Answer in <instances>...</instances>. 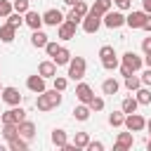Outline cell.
Wrapping results in <instances>:
<instances>
[{"label":"cell","mask_w":151,"mask_h":151,"mask_svg":"<svg viewBox=\"0 0 151 151\" xmlns=\"http://www.w3.org/2000/svg\"><path fill=\"white\" fill-rule=\"evenodd\" d=\"M59 104H61V92H59V90H45V92H40L38 99H35V109L42 111V113L57 109Z\"/></svg>","instance_id":"cell-1"},{"label":"cell","mask_w":151,"mask_h":151,"mask_svg":"<svg viewBox=\"0 0 151 151\" xmlns=\"http://www.w3.org/2000/svg\"><path fill=\"white\" fill-rule=\"evenodd\" d=\"M85 71H87L85 57H71V61H68V78L71 80H83Z\"/></svg>","instance_id":"cell-2"},{"label":"cell","mask_w":151,"mask_h":151,"mask_svg":"<svg viewBox=\"0 0 151 151\" xmlns=\"http://www.w3.org/2000/svg\"><path fill=\"white\" fill-rule=\"evenodd\" d=\"M101 26H106V28H120V26H125V14L120 9H109L101 17Z\"/></svg>","instance_id":"cell-3"},{"label":"cell","mask_w":151,"mask_h":151,"mask_svg":"<svg viewBox=\"0 0 151 151\" xmlns=\"http://www.w3.org/2000/svg\"><path fill=\"white\" fill-rule=\"evenodd\" d=\"M24 118H26V111H24L19 104H17V106H9L7 111L0 113V120H2V123H14V125H19Z\"/></svg>","instance_id":"cell-4"},{"label":"cell","mask_w":151,"mask_h":151,"mask_svg":"<svg viewBox=\"0 0 151 151\" xmlns=\"http://www.w3.org/2000/svg\"><path fill=\"white\" fill-rule=\"evenodd\" d=\"M123 127H125V130H130V132H142V130L146 127V118H144V116H139L137 111H134V113H127V116H125Z\"/></svg>","instance_id":"cell-5"},{"label":"cell","mask_w":151,"mask_h":151,"mask_svg":"<svg viewBox=\"0 0 151 151\" xmlns=\"http://www.w3.org/2000/svg\"><path fill=\"white\" fill-rule=\"evenodd\" d=\"M80 24H83V31L92 35V33H97V31L101 28V17H99V14H94V12L90 9V12L83 17V21H80Z\"/></svg>","instance_id":"cell-6"},{"label":"cell","mask_w":151,"mask_h":151,"mask_svg":"<svg viewBox=\"0 0 151 151\" xmlns=\"http://www.w3.org/2000/svg\"><path fill=\"white\" fill-rule=\"evenodd\" d=\"M120 64H125L132 73H137V71L144 66V59H142L139 54H134V52H125V54L120 57Z\"/></svg>","instance_id":"cell-7"},{"label":"cell","mask_w":151,"mask_h":151,"mask_svg":"<svg viewBox=\"0 0 151 151\" xmlns=\"http://www.w3.org/2000/svg\"><path fill=\"white\" fill-rule=\"evenodd\" d=\"M146 12L144 9H132L127 17H125V26H130V28H142V24L146 21Z\"/></svg>","instance_id":"cell-8"},{"label":"cell","mask_w":151,"mask_h":151,"mask_svg":"<svg viewBox=\"0 0 151 151\" xmlns=\"http://www.w3.org/2000/svg\"><path fill=\"white\" fill-rule=\"evenodd\" d=\"M76 28H78L76 24H71V21L64 19V21L57 26V38H59V40H73V38H76Z\"/></svg>","instance_id":"cell-9"},{"label":"cell","mask_w":151,"mask_h":151,"mask_svg":"<svg viewBox=\"0 0 151 151\" xmlns=\"http://www.w3.org/2000/svg\"><path fill=\"white\" fill-rule=\"evenodd\" d=\"M0 99H2L7 106H17V104H21V92H19L17 87H2Z\"/></svg>","instance_id":"cell-10"},{"label":"cell","mask_w":151,"mask_h":151,"mask_svg":"<svg viewBox=\"0 0 151 151\" xmlns=\"http://www.w3.org/2000/svg\"><path fill=\"white\" fill-rule=\"evenodd\" d=\"M132 144H134V137H132L130 130L127 132H118V139L113 144V151H127V149H132Z\"/></svg>","instance_id":"cell-11"},{"label":"cell","mask_w":151,"mask_h":151,"mask_svg":"<svg viewBox=\"0 0 151 151\" xmlns=\"http://www.w3.org/2000/svg\"><path fill=\"white\" fill-rule=\"evenodd\" d=\"M24 24H26L31 31H38V28L42 26V14H38V12L28 9V12H24Z\"/></svg>","instance_id":"cell-12"},{"label":"cell","mask_w":151,"mask_h":151,"mask_svg":"<svg viewBox=\"0 0 151 151\" xmlns=\"http://www.w3.org/2000/svg\"><path fill=\"white\" fill-rule=\"evenodd\" d=\"M26 87H28L31 92L40 94V92H45V78H42L40 73H35V76H28V78H26Z\"/></svg>","instance_id":"cell-13"},{"label":"cell","mask_w":151,"mask_h":151,"mask_svg":"<svg viewBox=\"0 0 151 151\" xmlns=\"http://www.w3.org/2000/svg\"><path fill=\"white\" fill-rule=\"evenodd\" d=\"M76 97H78L80 104H90V99L94 97V92H92V87L87 83H78L76 85Z\"/></svg>","instance_id":"cell-14"},{"label":"cell","mask_w":151,"mask_h":151,"mask_svg":"<svg viewBox=\"0 0 151 151\" xmlns=\"http://www.w3.org/2000/svg\"><path fill=\"white\" fill-rule=\"evenodd\" d=\"M17 127H19V137H24L26 142H31V139L35 137V123H33V120H26V118H24Z\"/></svg>","instance_id":"cell-15"},{"label":"cell","mask_w":151,"mask_h":151,"mask_svg":"<svg viewBox=\"0 0 151 151\" xmlns=\"http://www.w3.org/2000/svg\"><path fill=\"white\" fill-rule=\"evenodd\" d=\"M61 21H64V14H61L59 9H47V12L42 14V24H47V26H54V28H57Z\"/></svg>","instance_id":"cell-16"},{"label":"cell","mask_w":151,"mask_h":151,"mask_svg":"<svg viewBox=\"0 0 151 151\" xmlns=\"http://www.w3.org/2000/svg\"><path fill=\"white\" fill-rule=\"evenodd\" d=\"M38 73L47 80V78H54L57 76V64L52 61V59H47V61H40V66H38Z\"/></svg>","instance_id":"cell-17"},{"label":"cell","mask_w":151,"mask_h":151,"mask_svg":"<svg viewBox=\"0 0 151 151\" xmlns=\"http://www.w3.org/2000/svg\"><path fill=\"white\" fill-rule=\"evenodd\" d=\"M134 99L139 101V106H149V104H151V90H149L146 85L137 87V90H134Z\"/></svg>","instance_id":"cell-18"},{"label":"cell","mask_w":151,"mask_h":151,"mask_svg":"<svg viewBox=\"0 0 151 151\" xmlns=\"http://www.w3.org/2000/svg\"><path fill=\"white\" fill-rule=\"evenodd\" d=\"M52 61L57 64V68H59V66H68V61H71V52H68L66 47H59L57 54L52 57Z\"/></svg>","instance_id":"cell-19"},{"label":"cell","mask_w":151,"mask_h":151,"mask_svg":"<svg viewBox=\"0 0 151 151\" xmlns=\"http://www.w3.org/2000/svg\"><path fill=\"white\" fill-rule=\"evenodd\" d=\"M111 5H113V0H94V5L90 7L94 14H99V17H104L109 9H111Z\"/></svg>","instance_id":"cell-20"},{"label":"cell","mask_w":151,"mask_h":151,"mask_svg":"<svg viewBox=\"0 0 151 151\" xmlns=\"http://www.w3.org/2000/svg\"><path fill=\"white\" fill-rule=\"evenodd\" d=\"M47 40H50V38H47V33H42L40 28L31 33V45H33V47H45V45H47Z\"/></svg>","instance_id":"cell-21"},{"label":"cell","mask_w":151,"mask_h":151,"mask_svg":"<svg viewBox=\"0 0 151 151\" xmlns=\"http://www.w3.org/2000/svg\"><path fill=\"white\" fill-rule=\"evenodd\" d=\"M137 109H139V101H137L134 97H125L123 104H120V111H123L125 116H127V113H134Z\"/></svg>","instance_id":"cell-22"},{"label":"cell","mask_w":151,"mask_h":151,"mask_svg":"<svg viewBox=\"0 0 151 151\" xmlns=\"http://www.w3.org/2000/svg\"><path fill=\"white\" fill-rule=\"evenodd\" d=\"M90 113H92V111H90V106H87V104H78V106L73 109V118H76V120H80V123H85V120L90 118Z\"/></svg>","instance_id":"cell-23"},{"label":"cell","mask_w":151,"mask_h":151,"mask_svg":"<svg viewBox=\"0 0 151 151\" xmlns=\"http://www.w3.org/2000/svg\"><path fill=\"white\" fill-rule=\"evenodd\" d=\"M14 137H19V127H17L14 123H2V139L9 142V139H14Z\"/></svg>","instance_id":"cell-24"},{"label":"cell","mask_w":151,"mask_h":151,"mask_svg":"<svg viewBox=\"0 0 151 151\" xmlns=\"http://www.w3.org/2000/svg\"><path fill=\"white\" fill-rule=\"evenodd\" d=\"M123 80H125V87H127L130 92H134L137 87H142V80H139L137 73H127V76H123Z\"/></svg>","instance_id":"cell-25"},{"label":"cell","mask_w":151,"mask_h":151,"mask_svg":"<svg viewBox=\"0 0 151 151\" xmlns=\"http://www.w3.org/2000/svg\"><path fill=\"white\" fill-rule=\"evenodd\" d=\"M118 90H120V85H118L116 78H106V80L101 83V92H104V94H116Z\"/></svg>","instance_id":"cell-26"},{"label":"cell","mask_w":151,"mask_h":151,"mask_svg":"<svg viewBox=\"0 0 151 151\" xmlns=\"http://www.w3.org/2000/svg\"><path fill=\"white\" fill-rule=\"evenodd\" d=\"M66 142H68V134H66V130H52V144H54L57 149H61Z\"/></svg>","instance_id":"cell-27"},{"label":"cell","mask_w":151,"mask_h":151,"mask_svg":"<svg viewBox=\"0 0 151 151\" xmlns=\"http://www.w3.org/2000/svg\"><path fill=\"white\" fill-rule=\"evenodd\" d=\"M14 38H17V28H12L9 24L0 26V40H2V42H12Z\"/></svg>","instance_id":"cell-28"},{"label":"cell","mask_w":151,"mask_h":151,"mask_svg":"<svg viewBox=\"0 0 151 151\" xmlns=\"http://www.w3.org/2000/svg\"><path fill=\"white\" fill-rule=\"evenodd\" d=\"M7 146H9V151H26L28 149V142L24 137H14V139L7 142Z\"/></svg>","instance_id":"cell-29"},{"label":"cell","mask_w":151,"mask_h":151,"mask_svg":"<svg viewBox=\"0 0 151 151\" xmlns=\"http://www.w3.org/2000/svg\"><path fill=\"white\" fill-rule=\"evenodd\" d=\"M123 123H125V113L123 111H113L109 116V125L111 127H123Z\"/></svg>","instance_id":"cell-30"},{"label":"cell","mask_w":151,"mask_h":151,"mask_svg":"<svg viewBox=\"0 0 151 151\" xmlns=\"http://www.w3.org/2000/svg\"><path fill=\"white\" fill-rule=\"evenodd\" d=\"M5 19H7V24H9L12 28H21V24H24V14H19V12H12V14H7Z\"/></svg>","instance_id":"cell-31"},{"label":"cell","mask_w":151,"mask_h":151,"mask_svg":"<svg viewBox=\"0 0 151 151\" xmlns=\"http://www.w3.org/2000/svg\"><path fill=\"white\" fill-rule=\"evenodd\" d=\"M101 66H104L106 71H116V68L120 66V59H118L116 54H111V57H106V59H101Z\"/></svg>","instance_id":"cell-32"},{"label":"cell","mask_w":151,"mask_h":151,"mask_svg":"<svg viewBox=\"0 0 151 151\" xmlns=\"http://www.w3.org/2000/svg\"><path fill=\"white\" fill-rule=\"evenodd\" d=\"M87 142H90V134H87V132H76L73 144H76L78 149H85V146H87Z\"/></svg>","instance_id":"cell-33"},{"label":"cell","mask_w":151,"mask_h":151,"mask_svg":"<svg viewBox=\"0 0 151 151\" xmlns=\"http://www.w3.org/2000/svg\"><path fill=\"white\" fill-rule=\"evenodd\" d=\"M12 7H14V12L24 14V12L31 9V0H12Z\"/></svg>","instance_id":"cell-34"},{"label":"cell","mask_w":151,"mask_h":151,"mask_svg":"<svg viewBox=\"0 0 151 151\" xmlns=\"http://www.w3.org/2000/svg\"><path fill=\"white\" fill-rule=\"evenodd\" d=\"M14 12V7H12V0H0V17L5 19L7 14H12Z\"/></svg>","instance_id":"cell-35"},{"label":"cell","mask_w":151,"mask_h":151,"mask_svg":"<svg viewBox=\"0 0 151 151\" xmlns=\"http://www.w3.org/2000/svg\"><path fill=\"white\" fill-rule=\"evenodd\" d=\"M52 80H54V90H59V92H64L68 85V78H64V76H54Z\"/></svg>","instance_id":"cell-36"},{"label":"cell","mask_w":151,"mask_h":151,"mask_svg":"<svg viewBox=\"0 0 151 151\" xmlns=\"http://www.w3.org/2000/svg\"><path fill=\"white\" fill-rule=\"evenodd\" d=\"M59 47H61V45H59V42H54V40H47V45H45V47H42V50H45V52H47V57H54V54H57V50H59Z\"/></svg>","instance_id":"cell-37"},{"label":"cell","mask_w":151,"mask_h":151,"mask_svg":"<svg viewBox=\"0 0 151 151\" xmlns=\"http://www.w3.org/2000/svg\"><path fill=\"white\" fill-rule=\"evenodd\" d=\"M87 106H90V111H101V109H104V99H101V97H92Z\"/></svg>","instance_id":"cell-38"},{"label":"cell","mask_w":151,"mask_h":151,"mask_svg":"<svg viewBox=\"0 0 151 151\" xmlns=\"http://www.w3.org/2000/svg\"><path fill=\"white\" fill-rule=\"evenodd\" d=\"M73 9H76V12L80 14V17H85V14L90 12V7H87V2H85V0H78V2L73 5Z\"/></svg>","instance_id":"cell-39"},{"label":"cell","mask_w":151,"mask_h":151,"mask_svg":"<svg viewBox=\"0 0 151 151\" xmlns=\"http://www.w3.org/2000/svg\"><path fill=\"white\" fill-rule=\"evenodd\" d=\"M64 19H66V21H71V24H76V26H78V24L83 21V17H80V14H78V12L73 9V7H71V12H68V14L64 17Z\"/></svg>","instance_id":"cell-40"},{"label":"cell","mask_w":151,"mask_h":151,"mask_svg":"<svg viewBox=\"0 0 151 151\" xmlns=\"http://www.w3.org/2000/svg\"><path fill=\"white\" fill-rule=\"evenodd\" d=\"M111 54H116V50H113L111 45H101V47H99V59H106V57H111Z\"/></svg>","instance_id":"cell-41"},{"label":"cell","mask_w":151,"mask_h":151,"mask_svg":"<svg viewBox=\"0 0 151 151\" xmlns=\"http://www.w3.org/2000/svg\"><path fill=\"white\" fill-rule=\"evenodd\" d=\"M116 2V7L120 9V12H127L130 7H132V0H113Z\"/></svg>","instance_id":"cell-42"},{"label":"cell","mask_w":151,"mask_h":151,"mask_svg":"<svg viewBox=\"0 0 151 151\" xmlns=\"http://www.w3.org/2000/svg\"><path fill=\"white\" fill-rule=\"evenodd\" d=\"M139 80H142V85H146V87H151V68L146 66V71L139 76Z\"/></svg>","instance_id":"cell-43"},{"label":"cell","mask_w":151,"mask_h":151,"mask_svg":"<svg viewBox=\"0 0 151 151\" xmlns=\"http://www.w3.org/2000/svg\"><path fill=\"white\" fill-rule=\"evenodd\" d=\"M85 149H87V151H104V144H101V142H92V139H90Z\"/></svg>","instance_id":"cell-44"},{"label":"cell","mask_w":151,"mask_h":151,"mask_svg":"<svg viewBox=\"0 0 151 151\" xmlns=\"http://www.w3.org/2000/svg\"><path fill=\"white\" fill-rule=\"evenodd\" d=\"M142 50H144V54H146V52H151V35L142 40Z\"/></svg>","instance_id":"cell-45"},{"label":"cell","mask_w":151,"mask_h":151,"mask_svg":"<svg viewBox=\"0 0 151 151\" xmlns=\"http://www.w3.org/2000/svg\"><path fill=\"white\" fill-rule=\"evenodd\" d=\"M142 28H144L146 33H151V14H149V17H146V21L142 24Z\"/></svg>","instance_id":"cell-46"},{"label":"cell","mask_w":151,"mask_h":151,"mask_svg":"<svg viewBox=\"0 0 151 151\" xmlns=\"http://www.w3.org/2000/svg\"><path fill=\"white\" fill-rule=\"evenodd\" d=\"M142 9H144L146 14H151V0H142Z\"/></svg>","instance_id":"cell-47"},{"label":"cell","mask_w":151,"mask_h":151,"mask_svg":"<svg viewBox=\"0 0 151 151\" xmlns=\"http://www.w3.org/2000/svg\"><path fill=\"white\" fill-rule=\"evenodd\" d=\"M144 66L151 68V52H146V57H144Z\"/></svg>","instance_id":"cell-48"},{"label":"cell","mask_w":151,"mask_h":151,"mask_svg":"<svg viewBox=\"0 0 151 151\" xmlns=\"http://www.w3.org/2000/svg\"><path fill=\"white\" fill-rule=\"evenodd\" d=\"M64 2H66V5H68V7H73V5H76V2H78V0H64Z\"/></svg>","instance_id":"cell-49"},{"label":"cell","mask_w":151,"mask_h":151,"mask_svg":"<svg viewBox=\"0 0 151 151\" xmlns=\"http://www.w3.org/2000/svg\"><path fill=\"white\" fill-rule=\"evenodd\" d=\"M146 130H149V132H151V118H149V120H146Z\"/></svg>","instance_id":"cell-50"},{"label":"cell","mask_w":151,"mask_h":151,"mask_svg":"<svg viewBox=\"0 0 151 151\" xmlns=\"http://www.w3.org/2000/svg\"><path fill=\"white\" fill-rule=\"evenodd\" d=\"M146 149H149V151H151V137H149V142H146Z\"/></svg>","instance_id":"cell-51"},{"label":"cell","mask_w":151,"mask_h":151,"mask_svg":"<svg viewBox=\"0 0 151 151\" xmlns=\"http://www.w3.org/2000/svg\"><path fill=\"white\" fill-rule=\"evenodd\" d=\"M0 92H2V85H0Z\"/></svg>","instance_id":"cell-52"}]
</instances>
